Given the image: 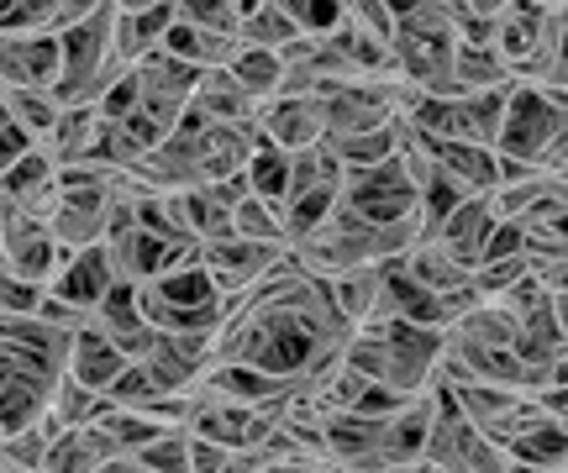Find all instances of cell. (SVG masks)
I'll use <instances>...</instances> for the list:
<instances>
[{
  "mask_svg": "<svg viewBox=\"0 0 568 473\" xmlns=\"http://www.w3.org/2000/svg\"><path fill=\"white\" fill-rule=\"evenodd\" d=\"M347 348V321L332 306L326 279L305 274L290 253L258 285L222 310L211 363H243L284 390H311Z\"/></svg>",
  "mask_w": 568,
  "mask_h": 473,
  "instance_id": "cell-1",
  "label": "cell"
},
{
  "mask_svg": "<svg viewBox=\"0 0 568 473\" xmlns=\"http://www.w3.org/2000/svg\"><path fill=\"white\" fill-rule=\"evenodd\" d=\"M343 369H353L358 379L379 384V390L400 394H422L432 379H437V363H443V331L410 327V321H368V327L347 331V348L337 358Z\"/></svg>",
  "mask_w": 568,
  "mask_h": 473,
  "instance_id": "cell-2",
  "label": "cell"
},
{
  "mask_svg": "<svg viewBox=\"0 0 568 473\" xmlns=\"http://www.w3.org/2000/svg\"><path fill=\"white\" fill-rule=\"evenodd\" d=\"M138 310L159 337H216L226 300L205 279V268L190 258V264L138 285Z\"/></svg>",
  "mask_w": 568,
  "mask_h": 473,
  "instance_id": "cell-3",
  "label": "cell"
},
{
  "mask_svg": "<svg viewBox=\"0 0 568 473\" xmlns=\"http://www.w3.org/2000/svg\"><path fill=\"white\" fill-rule=\"evenodd\" d=\"M337 206L353 210V216L368 222V227H400V222H416V179H410L406 158L395 153V158H385V164L343 174Z\"/></svg>",
  "mask_w": 568,
  "mask_h": 473,
  "instance_id": "cell-4",
  "label": "cell"
},
{
  "mask_svg": "<svg viewBox=\"0 0 568 473\" xmlns=\"http://www.w3.org/2000/svg\"><path fill=\"white\" fill-rule=\"evenodd\" d=\"M59 264H63V253H59V243L48 237L42 216L6 206V216H0V268L17 274L21 285L48 289L53 274H59Z\"/></svg>",
  "mask_w": 568,
  "mask_h": 473,
  "instance_id": "cell-5",
  "label": "cell"
},
{
  "mask_svg": "<svg viewBox=\"0 0 568 473\" xmlns=\"http://www.w3.org/2000/svg\"><path fill=\"white\" fill-rule=\"evenodd\" d=\"M284 258V247H264V243H243V237H226V243H205L195 247V264L205 268V279L216 285V295H222L226 306L237 300V295H247V289L264 279L268 268Z\"/></svg>",
  "mask_w": 568,
  "mask_h": 473,
  "instance_id": "cell-6",
  "label": "cell"
},
{
  "mask_svg": "<svg viewBox=\"0 0 568 473\" xmlns=\"http://www.w3.org/2000/svg\"><path fill=\"white\" fill-rule=\"evenodd\" d=\"M169 21H174V6H159V0H148V6L111 0V59L122 63V69H138L148 53L163 48Z\"/></svg>",
  "mask_w": 568,
  "mask_h": 473,
  "instance_id": "cell-7",
  "label": "cell"
},
{
  "mask_svg": "<svg viewBox=\"0 0 568 473\" xmlns=\"http://www.w3.org/2000/svg\"><path fill=\"white\" fill-rule=\"evenodd\" d=\"M111 285H116L111 253H105V243H90V247H80V253H63V264H59V274H53L48 295L69 300L80 316H95V306L111 295Z\"/></svg>",
  "mask_w": 568,
  "mask_h": 473,
  "instance_id": "cell-8",
  "label": "cell"
},
{
  "mask_svg": "<svg viewBox=\"0 0 568 473\" xmlns=\"http://www.w3.org/2000/svg\"><path fill=\"white\" fill-rule=\"evenodd\" d=\"M258 137L274 143L280 153H305L322 143V105L305 95H274L268 105H258Z\"/></svg>",
  "mask_w": 568,
  "mask_h": 473,
  "instance_id": "cell-9",
  "label": "cell"
},
{
  "mask_svg": "<svg viewBox=\"0 0 568 473\" xmlns=\"http://www.w3.org/2000/svg\"><path fill=\"white\" fill-rule=\"evenodd\" d=\"M59 80V38H0V90H53Z\"/></svg>",
  "mask_w": 568,
  "mask_h": 473,
  "instance_id": "cell-10",
  "label": "cell"
},
{
  "mask_svg": "<svg viewBox=\"0 0 568 473\" xmlns=\"http://www.w3.org/2000/svg\"><path fill=\"white\" fill-rule=\"evenodd\" d=\"M126 358L116 352V342L111 337H101V331L84 321L74 337H69V358H63V379H74L80 390L90 394H105L116 379H122Z\"/></svg>",
  "mask_w": 568,
  "mask_h": 473,
  "instance_id": "cell-11",
  "label": "cell"
},
{
  "mask_svg": "<svg viewBox=\"0 0 568 473\" xmlns=\"http://www.w3.org/2000/svg\"><path fill=\"white\" fill-rule=\"evenodd\" d=\"M489 227H495V210H489V200H458V206L447 210L437 227L426 232V243H437L453 264H464L468 274H474V268H479V253H485Z\"/></svg>",
  "mask_w": 568,
  "mask_h": 473,
  "instance_id": "cell-12",
  "label": "cell"
},
{
  "mask_svg": "<svg viewBox=\"0 0 568 473\" xmlns=\"http://www.w3.org/2000/svg\"><path fill=\"white\" fill-rule=\"evenodd\" d=\"M190 143H195L201 185H222V179H237V174H243L247 153L258 143V126H201Z\"/></svg>",
  "mask_w": 568,
  "mask_h": 473,
  "instance_id": "cell-13",
  "label": "cell"
},
{
  "mask_svg": "<svg viewBox=\"0 0 568 473\" xmlns=\"http://www.w3.org/2000/svg\"><path fill=\"white\" fill-rule=\"evenodd\" d=\"M53 185H59V168H53V158L42 153V147H27L17 164L0 174V200L17 210H32V216H42L48 210V200H53Z\"/></svg>",
  "mask_w": 568,
  "mask_h": 473,
  "instance_id": "cell-14",
  "label": "cell"
},
{
  "mask_svg": "<svg viewBox=\"0 0 568 473\" xmlns=\"http://www.w3.org/2000/svg\"><path fill=\"white\" fill-rule=\"evenodd\" d=\"M190 111H195L205 126H253L258 122V105L232 84L226 69H211V74L195 80V90H190Z\"/></svg>",
  "mask_w": 568,
  "mask_h": 473,
  "instance_id": "cell-15",
  "label": "cell"
},
{
  "mask_svg": "<svg viewBox=\"0 0 568 473\" xmlns=\"http://www.w3.org/2000/svg\"><path fill=\"white\" fill-rule=\"evenodd\" d=\"M105 463H116L111 442L101 432L80 426V432H53L48 457H42V473H101Z\"/></svg>",
  "mask_w": 568,
  "mask_h": 473,
  "instance_id": "cell-16",
  "label": "cell"
},
{
  "mask_svg": "<svg viewBox=\"0 0 568 473\" xmlns=\"http://www.w3.org/2000/svg\"><path fill=\"white\" fill-rule=\"evenodd\" d=\"M290 42H301V32H295V21H290V6H284V0L243 6V21H237V48H258V53H284Z\"/></svg>",
  "mask_w": 568,
  "mask_h": 473,
  "instance_id": "cell-17",
  "label": "cell"
},
{
  "mask_svg": "<svg viewBox=\"0 0 568 473\" xmlns=\"http://www.w3.org/2000/svg\"><path fill=\"white\" fill-rule=\"evenodd\" d=\"M0 105H6V122L17 126L32 147L48 143V132H53V122H59V111H63L48 90H0Z\"/></svg>",
  "mask_w": 568,
  "mask_h": 473,
  "instance_id": "cell-18",
  "label": "cell"
},
{
  "mask_svg": "<svg viewBox=\"0 0 568 473\" xmlns=\"http://www.w3.org/2000/svg\"><path fill=\"white\" fill-rule=\"evenodd\" d=\"M226 74H232V84H237L253 105H268L274 95H280V84H284V63H280V53L237 48V59L226 63Z\"/></svg>",
  "mask_w": 568,
  "mask_h": 473,
  "instance_id": "cell-19",
  "label": "cell"
},
{
  "mask_svg": "<svg viewBox=\"0 0 568 473\" xmlns=\"http://www.w3.org/2000/svg\"><path fill=\"white\" fill-rule=\"evenodd\" d=\"M564 421H537V426H527V432L516 436L506 448V457H516V463H531V469H542V473H564Z\"/></svg>",
  "mask_w": 568,
  "mask_h": 473,
  "instance_id": "cell-20",
  "label": "cell"
},
{
  "mask_svg": "<svg viewBox=\"0 0 568 473\" xmlns=\"http://www.w3.org/2000/svg\"><path fill=\"white\" fill-rule=\"evenodd\" d=\"M232 237L243 243H264V247H284V216L258 195H243L232 206Z\"/></svg>",
  "mask_w": 568,
  "mask_h": 473,
  "instance_id": "cell-21",
  "label": "cell"
},
{
  "mask_svg": "<svg viewBox=\"0 0 568 473\" xmlns=\"http://www.w3.org/2000/svg\"><path fill=\"white\" fill-rule=\"evenodd\" d=\"M174 17H180L184 27L205 32V38L237 42V21H243V6H237V0H222V6H174Z\"/></svg>",
  "mask_w": 568,
  "mask_h": 473,
  "instance_id": "cell-22",
  "label": "cell"
},
{
  "mask_svg": "<svg viewBox=\"0 0 568 473\" xmlns=\"http://www.w3.org/2000/svg\"><path fill=\"white\" fill-rule=\"evenodd\" d=\"M27 147H32V143L21 137L17 126H0V174H6V168H11V164H17V158H21V153H27Z\"/></svg>",
  "mask_w": 568,
  "mask_h": 473,
  "instance_id": "cell-23",
  "label": "cell"
},
{
  "mask_svg": "<svg viewBox=\"0 0 568 473\" xmlns=\"http://www.w3.org/2000/svg\"><path fill=\"white\" fill-rule=\"evenodd\" d=\"M0 126H11V122H6V105H0Z\"/></svg>",
  "mask_w": 568,
  "mask_h": 473,
  "instance_id": "cell-24",
  "label": "cell"
},
{
  "mask_svg": "<svg viewBox=\"0 0 568 473\" xmlns=\"http://www.w3.org/2000/svg\"><path fill=\"white\" fill-rule=\"evenodd\" d=\"M0 216H6V200H0Z\"/></svg>",
  "mask_w": 568,
  "mask_h": 473,
  "instance_id": "cell-25",
  "label": "cell"
},
{
  "mask_svg": "<svg viewBox=\"0 0 568 473\" xmlns=\"http://www.w3.org/2000/svg\"><path fill=\"white\" fill-rule=\"evenodd\" d=\"M0 473H6V469H0Z\"/></svg>",
  "mask_w": 568,
  "mask_h": 473,
  "instance_id": "cell-26",
  "label": "cell"
}]
</instances>
